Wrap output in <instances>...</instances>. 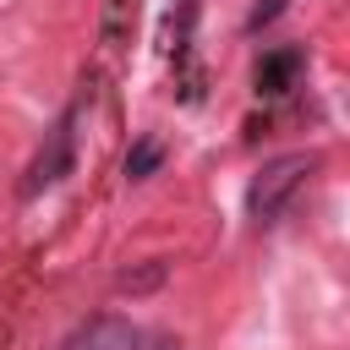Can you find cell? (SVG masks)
<instances>
[{
    "instance_id": "obj_1",
    "label": "cell",
    "mask_w": 350,
    "mask_h": 350,
    "mask_svg": "<svg viewBox=\"0 0 350 350\" xmlns=\"http://www.w3.org/2000/svg\"><path fill=\"white\" fill-rule=\"evenodd\" d=\"M317 170V153H279L268 159L252 186H246V219L252 224H279V213L290 208V197L306 186V175Z\"/></svg>"
},
{
    "instance_id": "obj_2",
    "label": "cell",
    "mask_w": 350,
    "mask_h": 350,
    "mask_svg": "<svg viewBox=\"0 0 350 350\" xmlns=\"http://www.w3.org/2000/svg\"><path fill=\"white\" fill-rule=\"evenodd\" d=\"M77 115H82V98H77V104H66V109H60V120L44 131V148H38V153H33V164H27L22 197H44V191H55V186L77 170Z\"/></svg>"
},
{
    "instance_id": "obj_3",
    "label": "cell",
    "mask_w": 350,
    "mask_h": 350,
    "mask_svg": "<svg viewBox=\"0 0 350 350\" xmlns=\"http://www.w3.org/2000/svg\"><path fill=\"white\" fill-rule=\"evenodd\" d=\"M60 350H142V334H137L126 317H93V323H82Z\"/></svg>"
},
{
    "instance_id": "obj_4",
    "label": "cell",
    "mask_w": 350,
    "mask_h": 350,
    "mask_svg": "<svg viewBox=\"0 0 350 350\" xmlns=\"http://www.w3.org/2000/svg\"><path fill=\"white\" fill-rule=\"evenodd\" d=\"M306 71V49H295V44H279V49H268L262 60H257V93L262 98H279V93H290L295 88V77Z\"/></svg>"
},
{
    "instance_id": "obj_5",
    "label": "cell",
    "mask_w": 350,
    "mask_h": 350,
    "mask_svg": "<svg viewBox=\"0 0 350 350\" xmlns=\"http://www.w3.org/2000/svg\"><path fill=\"white\" fill-rule=\"evenodd\" d=\"M159 164H164V142L142 131V137L126 148V164H120V170H126V180H148V175H159Z\"/></svg>"
},
{
    "instance_id": "obj_6",
    "label": "cell",
    "mask_w": 350,
    "mask_h": 350,
    "mask_svg": "<svg viewBox=\"0 0 350 350\" xmlns=\"http://www.w3.org/2000/svg\"><path fill=\"white\" fill-rule=\"evenodd\" d=\"M159 279H164V262H153V268H142V273L126 268V273H120V290H148V284H159Z\"/></svg>"
},
{
    "instance_id": "obj_7",
    "label": "cell",
    "mask_w": 350,
    "mask_h": 350,
    "mask_svg": "<svg viewBox=\"0 0 350 350\" xmlns=\"http://www.w3.org/2000/svg\"><path fill=\"white\" fill-rule=\"evenodd\" d=\"M279 11H284V0H268V5H257V11L246 16V33H257V27H262V22H273Z\"/></svg>"
},
{
    "instance_id": "obj_8",
    "label": "cell",
    "mask_w": 350,
    "mask_h": 350,
    "mask_svg": "<svg viewBox=\"0 0 350 350\" xmlns=\"http://www.w3.org/2000/svg\"><path fill=\"white\" fill-rule=\"evenodd\" d=\"M159 350H180V345H159Z\"/></svg>"
}]
</instances>
